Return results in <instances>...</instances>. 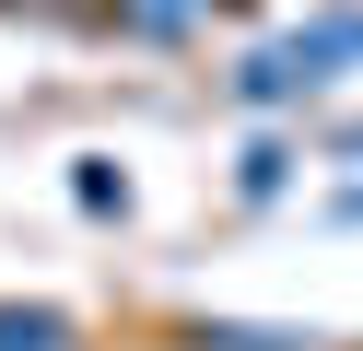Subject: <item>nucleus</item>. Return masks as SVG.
Returning a JSON list of instances; mask_svg holds the SVG:
<instances>
[{
    "instance_id": "f03ea898",
    "label": "nucleus",
    "mask_w": 363,
    "mask_h": 351,
    "mask_svg": "<svg viewBox=\"0 0 363 351\" xmlns=\"http://www.w3.org/2000/svg\"><path fill=\"white\" fill-rule=\"evenodd\" d=\"M0 351H82V328L59 304H0Z\"/></svg>"
},
{
    "instance_id": "39448f33",
    "label": "nucleus",
    "mask_w": 363,
    "mask_h": 351,
    "mask_svg": "<svg viewBox=\"0 0 363 351\" xmlns=\"http://www.w3.org/2000/svg\"><path fill=\"white\" fill-rule=\"evenodd\" d=\"M281 176H293V152H281V140H258V152H246V199H281Z\"/></svg>"
},
{
    "instance_id": "7ed1b4c3",
    "label": "nucleus",
    "mask_w": 363,
    "mask_h": 351,
    "mask_svg": "<svg viewBox=\"0 0 363 351\" xmlns=\"http://www.w3.org/2000/svg\"><path fill=\"white\" fill-rule=\"evenodd\" d=\"M199 12H223V0H118V23H129V35H188Z\"/></svg>"
},
{
    "instance_id": "0eeeda50",
    "label": "nucleus",
    "mask_w": 363,
    "mask_h": 351,
    "mask_svg": "<svg viewBox=\"0 0 363 351\" xmlns=\"http://www.w3.org/2000/svg\"><path fill=\"white\" fill-rule=\"evenodd\" d=\"M340 152H363V129H340Z\"/></svg>"
},
{
    "instance_id": "423d86ee",
    "label": "nucleus",
    "mask_w": 363,
    "mask_h": 351,
    "mask_svg": "<svg viewBox=\"0 0 363 351\" xmlns=\"http://www.w3.org/2000/svg\"><path fill=\"white\" fill-rule=\"evenodd\" d=\"M211 351H316V340H281V328H211Z\"/></svg>"
},
{
    "instance_id": "20e7f679",
    "label": "nucleus",
    "mask_w": 363,
    "mask_h": 351,
    "mask_svg": "<svg viewBox=\"0 0 363 351\" xmlns=\"http://www.w3.org/2000/svg\"><path fill=\"white\" fill-rule=\"evenodd\" d=\"M71 199L106 223V211H129V176H118V164H71Z\"/></svg>"
},
{
    "instance_id": "f257e3e1",
    "label": "nucleus",
    "mask_w": 363,
    "mask_h": 351,
    "mask_svg": "<svg viewBox=\"0 0 363 351\" xmlns=\"http://www.w3.org/2000/svg\"><path fill=\"white\" fill-rule=\"evenodd\" d=\"M363 59V12H305L293 35H269L258 59L235 70V94L246 106H293V94H316V82H340V70Z\"/></svg>"
}]
</instances>
